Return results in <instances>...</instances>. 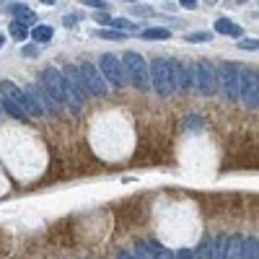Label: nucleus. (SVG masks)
<instances>
[{"label":"nucleus","instance_id":"f3484780","mask_svg":"<svg viewBox=\"0 0 259 259\" xmlns=\"http://www.w3.org/2000/svg\"><path fill=\"white\" fill-rule=\"evenodd\" d=\"M148 246H150V259H174V254L158 241H148Z\"/></svg>","mask_w":259,"mask_h":259},{"label":"nucleus","instance_id":"393cba45","mask_svg":"<svg viewBox=\"0 0 259 259\" xmlns=\"http://www.w3.org/2000/svg\"><path fill=\"white\" fill-rule=\"evenodd\" d=\"M187 39H189V42H207V39H210V32H194V34H189Z\"/></svg>","mask_w":259,"mask_h":259},{"label":"nucleus","instance_id":"2f4dec72","mask_svg":"<svg viewBox=\"0 0 259 259\" xmlns=\"http://www.w3.org/2000/svg\"><path fill=\"white\" fill-rule=\"evenodd\" d=\"M24 55L26 57H34V55H39V50L37 47H24Z\"/></svg>","mask_w":259,"mask_h":259},{"label":"nucleus","instance_id":"a878e982","mask_svg":"<svg viewBox=\"0 0 259 259\" xmlns=\"http://www.w3.org/2000/svg\"><path fill=\"white\" fill-rule=\"evenodd\" d=\"M132 11L138 13V16H153V13H156L153 8H148V6H132Z\"/></svg>","mask_w":259,"mask_h":259},{"label":"nucleus","instance_id":"4be33fe9","mask_svg":"<svg viewBox=\"0 0 259 259\" xmlns=\"http://www.w3.org/2000/svg\"><path fill=\"white\" fill-rule=\"evenodd\" d=\"M26 34H29V29H26L24 24H19V21H13V24H11V37L16 39V42H24V39H26Z\"/></svg>","mask_w":259,"mask_h":259},{"label":"nucleus","instance_id":"aec40b11","mask_svg":"<svg viewBox=\"0 0 259 259\" xmlns=\"http://www.w3.org/2000/svg\"><path fill=\"white\" fill-rule=\"evenodd\" d=\"M109 26H112V32H119V34H127V32H132V29H135V24L127 21V19H112Z\"/></svg>","mask_w":259,"mask_h":259},{"label":"nucleus","instance_id":"0eeeda50","mask_svg":"<svg viewBox=\"0 0 259 259\" xmlns=\"http://www.w3.org/2000/svg\"><path fill=\"white\" fill-rule=\"evenodd\" d=\"M238 68L236 63H223L218 78H220V86H223V96L228 101H238Z\"/></svg>","mask_w":259,"mask_h":259},{"label":"nucleus","instance_id":"cd10ccee","mask_svg":"<svg viewBox=\"0 0 259 259\" xmlns=\"http://www.w3.org/2000/svg\"><path fill=\"white\" fill-rule=\"evenodd\" d=\"M78 21H81V13H70V16H65L63 24H65V26H73V24H78Z\"/></svg>","mask_w":259,"mask_h":259},{"label":"nucleus","instance_id":"c756f323","mask_svg":"<svg viewBox=\"0 0 259 259\" xmlns=\"http://www.w3.org/2000/svg\"><path fill=\"white\" fill-rule=\"evenodd\" d=\"M179 6H181V8H187V11H194V8H197V3H194V0H181Z\"/></svg>","mask_w":259,"mask_h":259},{"label":"nucleus","instance_id":"1a4fd4ad","mask_svg":"<svg viewBox=\"0 0 259 259\" xmlns=\"http://www.w3.org/2000/svg\"><path fill=\"white\" fill-rule=\"evenodd\" d=\"M0 99L11 101V104L24 114V117H29V101H26L24 91H21L16 83H11V81H0Z\"/></svg>","mask_w":259,"mask_h":259},{"label":"nucleus","instance_id":"9b49d317","mask_svg":"<svg viewBox=\"0 0 259 259\" xmlns=\"http://www.w3.org/2000/svg\"><path fill=\"white\" fill-rule=\"evenodd\" d=\"M11 13H13V16H16V19H13V21H19V24H24L26 29L37 24V16H34V13H32V8H29L26 3H16V6H11Z\"/></svg>","mask_w":259,"mask_h":259},{"label":"nucleus","instance_id":"f8f14e48","mask_svg":"<svg viewBox=\"0 0 259 259\" xmlns=\"http://www.w3.org/2000/svg\"><path fill=\"white\" fill-rule=\"evenodd\" d=\"M238 259H259V238H254V236L243 238V241H241Z\"/></svg>","mask_w":259,"mask_h":259},{"label":"nucleus","instance_id":"c85d7f7f","mask_svg":"<svg viewBox=\"0 0 259 259\" xmlns=\"http://www.w3.org/2000/svg\"><path fill=\"white\" fill-rule=\"evenodd\" d=\"M83 6H91V8H96V11H99V8H106L109 3H104V0H86Z\"/></svg>","mask_w":259,"mask_h":259},{"label":"nucleus","instance_id":"f03ea898","mask_svg":"<svg viewBox=\"0 0 259 259\" xmlns=\"http://www.w3.org/2000/svg\"><path fill=\"white\" fill-rule=\"evenodd\" d=\"M238 99L246 109L259 106V70L256 68H238Z\"/></svg>","mask_w":259,"mask_h":259},{"label":"nucleus","instance_id":"2eb2a0df","mask_svg":"<svg viewBox=\"0 0 259 259\" xmlns=\"http://www.w3.org/2000/svg\"><path fill=\"white\" fill-rule=\"evenodd\" d=\"M52 32H55L52 26L39 24V26H34V29H32V39H34L37 44H44V42H50V39H52Z\"/></svg>","mask_w":259,"mask_h":259},{"label":"nucleus","instance_id":"dca6fc26","mask_svg":"<svg viewBox=\"0 0 259 259\" xmlns=\"http://www.w3.org/2000/svg\"><path fill=\"white\" fill-rule=\"evenodd\" d=\"M210 246H212V238L210 236H202L197 249L192 251V259H210Z\"/></svg>","mask_w":259,"mask_h":259},{"label":"nucleus","instance_id":"ddd939ff","mask_svg":"<svg viewBox=\"0 0 259 259\" xmlns=\"http://www.w3.org/2000/svg\"><path fill=\"white\" fill-rule=\"evenodd\" d=\"M228 233H218L212 238V246H210V259H225V251H228Z\"/></svg>","mask_w":259,"mask_h":259},{"label":"nucleus","instance_id":"b1692460","mask_svg":"<svg viewBox=\"0 0 259 259\" xmlns=\"http://www.w3.org/2000/svg\"><path fill=\"white\" fill-rule=\"evenodd\" d=\"M101 39H114V42H122V39H125L127 34H119V32H96Z\"/></svg>","mask_w":259,"mask_h":259},{"label":"nucleus","instance_id":"39448f33","mask_svg":"<svg viewBox=\"0 0 259 259\" xmlns=\"http://www.w3.org/2000/svg\"><path fill=\"white\" fill-rule=\"evenodd\" d=\"M78 73H81V81H83L86 94H94V96H106V94H109V86H106L104 75L99 73L96 65L83 63V65L78 68Z\"/></svg>","mask_w":259,"mask_h":259},{"label":"nucleus","instance_id":"5701e85b","mask_svg":"<svg viewBox=\"0 0 259 259\" xmlns=\"http://www.w3.org/2000/svg\"><path fill=\"white\" fill-rule=\"evenodd\" d=\"M238 50H246V52H256V50H259V39H246V37H243V39L238 42Z\"/></svg>","mask_w":259,"mask_h":259},{"label":"nucleus","instance_id":"72a5a7b5","mask_svg":"<svg viewBox=\"0 0 259 259\" xmlns=\"http://www.w3.org/2000/svg\"><path fill=\"white\" fill-rule=\"evenodd\" d=\"M3 42H6V37H3V34H0V47H3Z\"/></svg>","mask_w":259,"mask_h":259},{"label":"nucleus","instance_id":"f257e3e1","mask_svg":"<svg viewBox=\"0 0 259 259\" xmlns=\"http://www.w3.org/2000/svg\"><path fill=\"white\" fill-rule=\"evenodd\" d=\"M122 73H125V81L132 83V88H138V91L150 88V70L138 52H127L122 57Z\"/></svg>","mask_w":259,"mask_h":259},{"label":"nucleus","instance_id":"9d476101","mask_svg":"<svg viewBox=\"0 0 259 259\" xmlns=\"http://www.w3.org/2000/svg\"><path fill=\"white\" fill-rule=\"evenodd\" d=\"M169 65H171V83L176 91H189L192 88V78H189V70L179 63V60H169Z\"/></svg>","mask_w":259,"mask_h":259},{"label":"nucleus","instance_id":"7c9ffc66","mask_svg":"<svg viewBox=\"0 0 259 259\" xmlns=\"http://www.w3.org/2000/svg\"><path fill=\"white\" fill-rule=\"evenodd\" d=\"M96 21H99V24H109L112 16H106V13H96Z\"/></svg>","mask_w":259,"mask_h":259},{"label":"nucleus","instance_id":"6ab92c4d","mask_svg":"<svg viewBox=\"0 0 259 259\" xmlns=\"http://www.w3.org/2000/svg\"><path fill=\"white\" fill-rule=\"evenodd\" d=\"M241 241H243V236H231V238H228V251H225V259H238Z\"/></svg>","mask_w":259,"mask_h":259},{"label":"nucleus","instance_id":"bb28decb","mask_svg":"<svg viewBox=\"0 0 259 259\" xmlns=\"http://www.w3.org/2000/svg\"><path fill=\"white\" fill-rule=\"evenodd\" d=\"M174 259H192V249H184V246H181V249L174 254Z\"/></svg>","mask_w":259,"mask_h":259},{"label":"nucleus","instance_id":"473e14b6","mask_svg":"<svg viewBox=\"0 0 259 259\" xmlns=\"http://www.w3.org/2000/svg\"><path fill=\"white\" fill-rule=\"evenodd\" d=\"M114 259H132V256H130V254H127V251H122V249H119V251H117V254H114Z\"/></svg>","mask_w":259,"mask_h":259},{"label":"nucleus","instance_id":"423d86ee","mask_svg":"<svg viewBox=\"0 0 259 259\" xmlns=\"http://www.w3.org/2000/svg\"><path fill=\"white\" fill-rule=\"evenodd\" d=\"M42 88L47 91V94H50L57 104L68 99L65 78H63V73H60L57 68H44V73H42Z\"/></svg>","mask_w":259,"mask_h":259},{"label":"nucleus","instance_id":"7ed1b4c3","mask_svg":"<svg viewBox=\"0 0 259 259\" xmlns=\"http://www.w3.org/2000/svg\"><path fill=\"white\" fill-rule=\"evenodd\" d=\"M150 86L156 88V94L158 96H169L171 91H174V83H171V65H169V60H163V57H156L153 63H150Z\"/></svg>","mask_w":259,"mask_h":259},{"label":"nucleus","instance_id":"4468645a","mask_svg":"<svg viewBox=\"0 0 259 259\" xmlns=\"http://www.w3.org/2000/svg\"><path fill=\"white\" fill-rule=\"evenodd\" d=\"M215 32H218V34H225V37H241L243 29H241L238 24H233L231 19H218V21H215Z\"/></svg>","mask_w":259,"mask_h":259},{"label":"nucleus","instance_id":"20e7f679","mask_svg":"<svg viewBox=\"0 0 259 259\" xmlns=\"http://www.w3.org/2000/svg\"><path fill=\"white\" fill-rule=\"evenodd\" d=\"M194 88L200 91L202 96H212L218 91V73H215V68H212V63H207V60L194 65Z\"/></svg>","mask_w":259,"mask_h":259},{"label":"nucleus","instance_id":"412c9836","mask_svg":"<svg viewBox=\"0 0 259 259\" xmlns=\"http://www.w3.org/2000/svg\"><path fill=\"white\" fill-rule=\"evenodd\" d=\"M171 32L169 29H145L143 32V39H169Z\"/></svg>","mask_w":259,"mask_h":259},{"label":"nucleus","instance_id":"6e6552de","mask_svg":"<svg viewBox=\"0 0 259 259\" xmlns=\"http://www.w3.org/2000/svg\"><path fill=\"white\" fill-rule=\"evenodd\" d=\"M99 73L104 75V81H109L112 86H122L125 83V73H122V63L114 57V55H104L99 60Z\"/></svg>","mask_w":259,"mask_h":259},{"label":"nucleus","instance_id":"a211bd4d","mask_svg":"<svg viewBox=\"0 0 259 259\" xmlns=\"http://www.w3.org/2000/svg\"><path fill=\"white\" fill-rule=\"evenodd\" d=\"M132 259H150V246H148V241H135V246H132Z\"/></svg>","mask_w":259,"mask_h":259}]
</instances>
